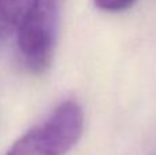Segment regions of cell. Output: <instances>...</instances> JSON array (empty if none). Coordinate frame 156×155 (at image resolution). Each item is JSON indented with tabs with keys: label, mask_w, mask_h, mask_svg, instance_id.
Listing matches in <instances>:
<instances>
[{
	"label": "cell",
	"mask_w": 156,
	"mask_h": 155,
	"mask_svg": "<svg viewBox=\"0 0 156 155\" xmlns=\"http://www.w3.org/2000/svg\"><path fill=\"white\" fill-rule=\"evenodd\" d=\"M83 131V111L76 100L60 103L41 124L21 136L5 155H66Z\"/></svg>",
	"instance_id": "cell-1"
},
{
	"label": "cell",
	"mask_w": 156,
	"mask_h": 155,
	"mask_svg": "<svg viewBox=\"0 0 156 155\" xmlns=\"http://www.w3.org/2000/svg\"><path fill=\"white\" fill-rule=\"evenodd\" d=\"M59 21V0H32L15 30L16 45L29 71L41 74L54 59Z\"/></svg>",
	"instance_id": "cell-2"
},
{
	"label": "cell",
	"mask_w": 156,
	"mask_h": 155,
	"mask_svg": "<svg viewBox=\"0 0 156 155\" xmlns=\"http://www.w3.org/2000/svg\"><path fill=\"white\" fill-rule=\"evenodd\" d=\"M32 0H0V40L15 33Z\"/></svg>",
	"instance_id": "cell-3"
},
{
	"label": "cell",
	"mask_w": 156,
	"mask_h": 155,
	"mask_svg": "<svg viewBox=\"0 0 156 155\" xmlns=\"http://www.w3.org/2000/svg\"><path fill=\"white\" fill-rule=\"evenodd\" d=\"M136 0H93V4L96 8L101 11H107V13H121V11H126L133 4Z\"/></svg>",
	"instance_id": "cell-4"
}]
</instances>
